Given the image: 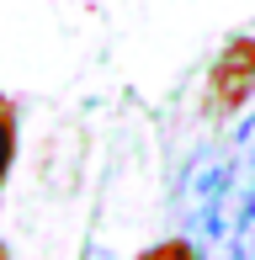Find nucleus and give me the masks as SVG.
I'll return each instance as SVG.
<instances>
[{"instance_id": "1", "label": "nucleus", "mask_w": 255, "mask_h": 260, "mask_svg": "<svg viewBox=\"0 0 255 260\" xmlns=\"http://www.w3.org/2000/svg\"><path fill=\"white\" fill-rule=\"evenodd\" d=\"M234 154L202 149L181 175V218L197 239H229V212H234Z\"/></svg>"}, {"instance_id": "5", "label": "nucleus", "mask_w": 255, "mask_h": 260, "mask_svg": "<svg viewBox=\"0 0 255 260\" xmlns=\"http://www.w3.org/2000/svg\"><path fill=\"white\" fill-rule=\"evenodd\" d=\"M0 260H11V250H6V239H0Z\"/></svg>"}, {"instance_id": "2", "label": "nucleus", "mask_w": 255, "mask_h": 260, "mask_svg": "<svg viewBox=\"0 0 255 260\" xmlns=\"http://www.w3.org/2000/svg\"><path fill=\"white\" fill-rule=\"evenodd\" d=\"M255 96V38H229L207 69V112L229 117Z\"/></svg>"}, {"instance_id": "3", "label": "nucleus", "mask_w": 255, "mask_h": 260, "mask_svg": "<svg viewBox=\"0 0 255 260\" xmlns=\"http://www.w3.org/2000/svg\"><path fill=\"white\" fill-rule=\"evenodd\" d=\"M11 154H16V106H11L6 96H0V186H6Z\"/></svg>"}, {"instance_id": "4", "label": "nucleus", "mask_w": 255, "mask_h": 260, "mask_svg": "<svg viewBox=\"0 0 255 260\" xmlns=\"http://www.w3.org/2000/svg\"><path fill=\"white\" fill-rule=\"evenodd\" d=\"M138 260H202V255H197L186 239H165V244H149Z\"/></svg>"}]
</instances>
